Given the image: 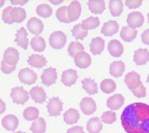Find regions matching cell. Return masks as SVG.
I'll list each match as a JSON object with an SVG mask.
<instances>
[{
    "label": "cell",
    "instance_id": "obj_45",
    "mask_svg": "<svg viewBox=\"0 0 149 133\" xmlns=\"http://www.w3.org/2000/svg\"><path fill=\"white\" fill-rule=\"evenodd\" d=\"M66 133H85V132H84L82 127L76 126V127H73L68 129Z\"/></svg>",
    "mask_w": 149,
    "mask_h": 133
},
{
    "label": "cell",
    "instance_id": "obj_6",
    "mask_svg": "<svg viewBox=\"0 0 149 133\" xmlns=\"http://www.w3.org/2000/svg\"><path fill=\"white\" fill-rule=\"evenodd\" d=\"M18 78L24 84L31 85V84H33L36 82L37 79V76L33 70L27 68H23V69L19 71Z\"/></svg>",
    "mask_w": 149,
    "mask_h": 133
},
{
    "label": "cell",
    "instance_id": "obj_33",
    "mask_svg": "<svg viewBox=\"0 0 149 133\" xmlns=\"http://www.w3.org/2000/svg\"><path fill=\"white\" fill-rule=\"evenodd\" d=\"M31 46L34 51L37 52H43L46 48V42L44 38L40 36L32 37L31 40Z\"/></svg>",
    "mask_w": 149,
    "mask_h": 133
},
{
    "label": "cell",
    "instance_id": "obj_21",
    "mask_svg": "<svg viewBox=\"0 0 149 133\" xmlns=\"http://www.w3.org/2000/svg\"><path fill=\"white\" fill-rule=\"evenodd\" d=\"M2 126L7 131H14L18 127V119L14 115H7L2 119Z\"/></svg>",
    "mask_w": 149,
    "mask_h": 133
},
{
    "label": "cell",
    "instance_id": "obj_35",
    "mask_svg": "<svg viewBox=\"0 0 149 133\" xmlns=\"http://www.w3.org/2000/svg\"><path fill=\"white\" fill-rule=\"evenodd\" d=\"M100 88L104 93L109 94V93H112L115 91L116 83L111 79H104L103 80V82L100 84Z\"/></svg>",
    "mask_w": 149,
    "mask_h": 133
},
{
    "label": "cell",
    "instance_id": "obj_10",
    "mask_svg": "<svg viewBox=\"0 0 149 133\" xmlns=\"http://www.w3.org/2000/svg\"><path fill=\"white\" fill-rule=\"evenodd\" d=\"M74 64L80 68H87L91 64V56L84 51L78 53L74 58Z\"/></svg>",
    "mask_w": 149,
    "mask_h": 133
},
{
    "label": "cell",
    "instance_id": "obj_1",
    "mask_svg": "<svg viewBox=\"0 0 149 133\" xmlns=\"http://www.w3.org/2000/svg\"><path fill=\"white\" fill-rule=\"evenodd\" d=\"M121 122L127 133H149V106L134 102L124 108Z\"/></svg>",
    "mask_w": 149,
    "mask_h": 133
},
{
    "label": "cell",
    "instance_id": "obj_47",
    "mask_svg": "<svg viewBox=\"0 0 149 133\" xmlns=\"http://www.w3.org/2000/svg\"><path fill=\"white\" fill-rule=\"evenodd\" d=\"M27 1H11V4H22V5H23V4H27Z\"/></svg>",
    "mask_w": 149,
    "mask_h": 133
},
{
    "label": "cell",
    "instance_id": "obj_22",
    "mask_svg": "<svg viewBox=\"0 0 149 133\" xmlns=\"http://www.w3.org/2000/svg\"><path fill=\"white\" fill-rule=\"evenodd\" d=\"M27 63L31 67L36 68H42L47 63V60L46 59L45 57H43L42 55L32 54L29 57Z\"/></svg>",
    "mask_w": 149,
    "mask_h": 133
},
{
    "label": "cell",
    "instance_id": "obj_29",
    "mask_svg": "<svg viewBox=\"0 0 149 133\" xmlns=\"http://www.w3.org/2000/svg\"><path fill=\"white\" fill-rule=\"evenodd\" d=\"M80 118V113L74 108H70L64 113V122L66 124H75Z\"/></svg>",
    "mask_w": 149,
    "mask_h": 133
},
{
    "label": "cell",
    "instance_id": "obj_39",
    "mask_svg": "<svg viewBox=\"0 0 149 133\" xmlns=\"http://www.w3.org/2000/svg\"><path fill=\"white\" fill-rule=\"evenodd\" d=\"M56 17L59 21L61 23H70L69 18H68V14H67V6H63L60 7L56 10Z\"/></svg>",
    "mask_w": 149,
    "mask_h": 133
},
{
    "label": "cell",
    "instance_id": "obj_19",
    "mask_svg": "<svg viewBox=\"0 0 149 133\" xmlns=\"http://www.w3.org/2000/svg\"><path fill=\"white\" fill-rule=\"evenodd\" d=\"M118 28H119V25L117 22L110 20L104 23L101 32L106 37H110L118 31Z\"/></svg>",
    "mask_w": 149,
    "mask_h": 133
},
{
    "label": "cell",
    "instance_id": "obj_8",
    "mask_svg": "<svg viewBox=\"0 0 149 133\" xmlns=\"http://www.w3.org/2000/svg\"><path fill=\"white\" fill-rule=\"evenodd\" d=\"M127 23H128V27L132 29H136L143 24L144 17L140 12H133L128 14L127 18Z\"/></svg>",
    "mask_w": 149,
    "mask_h": 133
},
{
    "label": "cell",
    "instance_id": "obj_20",
    "mask_svg": "<svg viewBox=\"0 0 149 133\" xmlns=\"http://www.w3.org/2000/svg\"><path fill=\"white\" fill-rule=\"evenodd\" d=\"M108 51L114 58H118L123 53V47L122 43L116 39L111 40L108 45Z\"/></svg>",
    "mask_w": 149,
    "mask_h": 133
},
{
    "label": "cell",
    "instance_id": "obj_50",
    "mask_svg": "<svg viewBox=\"0 0 149 133\" xmlns=\"http://www.w3.org/2000/svg\"><path fill=\"white\" fill-rule=\"evenodd\" d=\"M147 82H148L149 83V75H148V79H147Z\"/></svg>",
    "mask_w": 149,
    "mask_h": 133
},
{
    "label": "cell",
    "instance_id": "obj_41",
    "mask_svg": "<svg viewBox=\"0 0 149 133\" xmlns=\"http://www.w3.org/2000/svg\"><path fill=\"white\" fill-rule=\"evenodd\" d=\"M101 121L106 124H112L116 121V114L113 112H105L102 115Z\"/></svg>",
    "mask_w": 149,
    "mask_h": 133
},
{
    "label": "cell",
    "instance_id": "obj_16",
    "mask_svg": "<svg viewBox=\"0 0 149 133\" xmlns=\"http://www.w3.org/2000/svg\"><path fill=\"white\" fill-rule=\"evenodd\" d=\"M124 103V97L121 94H115L107 100V106L113 111L120 109Z\"/></svg>",
    "mask_w": 149,
    "mask_h": 133
},
{
    "label": "cell",
    "instance_id": "obj_44",
    "mask_svg": "<svg viewBox=\"0 0 149 133\" xmlns=\"http://www.w3.org/2000/svg\"><path fill=\"white\" fill-rule=\"evenodd\" d=\"M133 93L134 96H137V97H139V98L144 97V96H146V88L144 87L143 84L140 87H139L135 91H133Z\"/></svg>",
    "mask_w": 149,
    "mask_h": 133
},
{
    "label": "cell",
    "instance_id": "obj_11",
    "mask_svg": "<svg viewBox=\"0 0 149 133\" xmlns=\"http://www.w3.org/2000/svg\"><path fill=\"white\" fill-rule=\"evenodd\" d=\"M42 82L44 85L51 86L54 84L57 78L56 70L53 68H49L43 71L42 74L41 76Z\"/></svg>",
    "mask_w": 149,
    "mask_h": 133
},
{
    "label": "cell",
    "instance_id": "obj_7",
    "mask_svg": "<svg viewBox=\"0 0 149 133\" xmlns=\"http://www.w3.org/2000/svg\"><path fill=\"white\" fill-rule=\"evenodd\" d=\"M63 104L61 101L59 99V97H52L48 101L47 107L48 114L52 117H56L61 114L62 111Z\"/></svg>",
    "mask_w": 149,
    "mask_h": 133
},
{
    "label": "cell",
    "instance_id": "obj_18",
    "mask_svg": "<svg viewBox=\"0 0 149 133\" xmlns=\"http://www.w3.org/2000/svg\"><path fill=\"white\" fill-rule=\"evenodd\" d=\"M30 96L32 100L37 103H43L46 101L47 94L42 87H34L30 90Z\"/></svg>",
    "mask_w": 149,
    "mask_h": 133
},
{
    "label": "cell",
    "instance_id": "obj_30",
    "mask_svg": "<svg viewBox=\"0 0 149 133\" xmlns=\"http://www.w3.org/2000/svg\"><path fill=\"white\" fill-rule=\"evenodd\" d=\"M138 31L136 29H132L128 26L123 27L121 32H120V37H122L123 40L125 42H132L135 37H137Z\"/></svg>",
    "mask_w": 149,
    "mask_h": 133
},
{
    "label": "cell",
    "instance_id": "obj_3",
    "mask_svg": "<svg viewBox=\"0 0 149 133\" xmlns=\"http://www.w3.org/2000/svg\"><path fill=\"white\" fill-rule=\"evenodd\" d=\"M67 41V37L64 32L61 31L53 32L49 37L50 46L54 49H61L65 46Z\"/></svg>",
    "mask_w": 149,
    "mask_h": 133
},
{
    "label": "cell",
    "instance_id": "obj_49",
    "mask_svg": "<svg viewBox=\"0 0 149 133\" xmlns=\"http://www.w3.org/2000/svg\"><path fill=\"white\" fill-rule=\"evenodd\" d=\"M50 2H51L52 4H60L62 3V0H61V1H53V0H50Z\"/></svg>",
    "mask_w": 149,
    "mask_h": 133
},
{
    "label": "cell",
    "instance_id": "obj_23",
    "mask_svg": "<svg viewBox=\"0 0 149 133\" xmlns=\"http://www.w3.org/2000/svg\"><path fill=\"white\" fill-rule=\"evenodd\" d=\"M15 42L22 48L27 50L28 47V39H27V32L24 27H21L17 31Z\"/></svg>",
    "mask_w": 149,
    "mask_h": 133
},
{
    "label": "cell",
    "instance_id": "obj_12",
    "mask_svg": "<svg viewBox=\"0 0 149 133\" xmlns=\"http://www.w3.org/2000/svg\"><path fill=\"white\" fill-rule=\"evenodd\" d=\"M3 60L6 63L9 64L11 66H16L19 60V53L14 48H8L5 50L3 53Z\"/></svg>",
    "mask_w": 149,
    "mask_h": 133
},
{
    "label": "cell",
    "instance_id": "obj_17",
    "mask_svg": "<svg viewBox=\"0 0 149 133\" xmlns=\"http://www.w3.org/2000/svg\"><path fill=\"white\" fill-rule=\"evenodd\" d=\"M133 61L137 65H145L149 61V52L146 48H139L133 56Z\"/></svg>",
    "mask_w": 149,
    "mask_h": 133
},
{
    "label": "cell",
    "instance_id": "obj_31",
    "mask_svg": "<svg viewBox=\"0 0 149 133\" xmlns=\"http://www.w3.org/2000/svg\"><path fill=\"white\" fill-rule=\"evenodd\" d=\"M82 87L90 95H94L98 92V87L95 81L91 78H85L82 81Z\"/></svg>",
    "mask_w": 149,
    "mask_h": 133
},
{
    "label": "cell",
    "instance_id": "obj_34",
    "mask_svg": "<svg viewBox=\"0 0 149 133\" xmlns=\"http://www.w3.org/2000/svg\"><path fill=\"white\" fill-rule=\"evenodd\" d=\"M46 122L45 120L40 117L37 118V120L32 123V127H30V130L32 133H44L46 132Z\"/></svg>",
    "mask_w": 149,
    "mask_h": 133
},
{
    "label": "cell",
    "instance_id": "obj_15",
    "mask_svg": "<svg viewBox=\"0 0 149 133\" xmlns=\"http://www.w3.org/2000/svg\"><path fill=\"white\" fill-rule=\"evenodd\" d=\"M27 27L29 32L35 35H38L42 33L44 28L42 22L37 18H31L27 22Z\"/></svg>",
    "mask_w": 149,
    "mask_h": 133
},
{
    "label": "cell",
    "instance_id": "obj_36",
    "mask_svg": "<svg viewBox=\"0 0 149 133\" xmlns=\"http://www.w3.org/2000/svg\"><path fill=\"white\" fill-rule=\"evenodd\" d=\"M39 116V111L36 107L33 106H29L27 107L24 111H23V117L27 120V121H33L38 118Z\"/></svg>",
    "mask_w": 149,
    "mask_h": 133
},
{
    "label": "cell",
    "instance_id": "obj_24",
    "mask_svg": "<svg viewBox=\"0 0 149 133\" xmlns=\"http://www.w3.org/2000/svg\"><path fill=\"white\" fill-rule=\"evenodd\" d=\"M91 51L94 55H99L104 51V40L100 37H94L91 40Z\"/></svg>",
    "mask_w": 149,
    "mask_h": 133
},
{
    "label": "cell",
    "instance_id": "obj_48",
    "mask_svg": "<svg viewBox=\"0 0 149 133\" xmlns=\"http://www.w3.org/2000/svg\"><path fill=\"white\" fill-rule=\"evenodd\" d=\"M0 102H1V113H3L5 111V104H4V102L2 100L0 101Z\"/></svg>",
    "mask_w": 149,
    "mask_h": 133
},
{
    "label": "cell",
    "instance_id": "obj_32",
    "mask_svg": "<svg viewBox=\"0 0 149 133\" xmlns=\"http://www.w3.org/2000/svg\"><path fill=\"white\" fill-rule=\"evenodd\" d=\"M100 23V19L95 17H89L86 19L83 20L81 26L83 27V29H85L86 31L91 30V29H95L97 27H99Z\"/></svg>",
    "mask_w": 149,
    "mask_h": 133
},
{
    "label": "cell",
    "instance_id": "obj_26",
    "mask_svg": "<svg viewBox=\"0 0 149 133\" xmlns=\"http://www.w3.org/2000/svg\"><path fill=\"white\" fill-rule=\"evenodd\" d=\"M125 71V65L122 61H117L112 63L109 68V72L114 77H119Z\"/></svg>",
    "mask_w": 149,
    "mask_h": 133
},
{
    "label": "cell",
    "instance_id": "obj_25",
    "mask_svg": "<svg viewBox=\"0 0 149 133\" xmlns=\"http://www.w3.org/2000/svg\"><path fill=\"white\" fill-rule=\"evenodd\" d=\"M86 128L90 133H100L103 128L101 120L98 117L91 118L87 122Z\"/></svg>",
    "mask_w": 149,
    "mask_h": 133
},
{
    "label": "cell",
    "instance_id": "obj_5",
    "mask_svg": "<svg viewBox=\"0 0 149 133\" xmlns=\"http://www.w3.org/2000/svg\"><path fill=\"white\" fill-rule=\"evenodd\" d=\"M124 82L132 92L135 91L139 87L143 85L141 82V78H140V75L137 73L136 72H131L126 75L124 78Z\"/></svg>",
    "mask_w": 149,
    "mask_h": 133
},
{
    "label": "cell",
    "instance_id": "obj_52",
    "mask_svg": "<svg viewBox=\"0 0 149 133\" xmlns=\"http://www.w3.org/2000/svg\"><path fill=\"white\" fill-rule=\"evenodd\" d=\"M148 23H149V13H148Z\"/></svg>",
    "mask_w": 149,
    "mask_h": 133
},
{
    "label": "cell",
    "instance_id": "obj_46",
    "mask_svg": "<svg viewBox=\"0 0 149 133\" xmlns=\"http://www.w3.org/2000/svg\"><path fill=\"white\" fill-rule=\"evenodd\" d=\"M141 37H142V41H143V43L144 44L149 45V29L145 30V31L143 32Z\"/></svg>",
    "mask_w": 149,
    "mask_h": 133
},
{
    "label": "cell",
    "instance_id": "obj_40",
    "mask_svg": "<svg viewBox=\"0 0 149 133\" xmlns=\"http://www.w3.org/2000/svg\"><path fill=\"white\" fill-rule=\"evenodd\" d=\"M85 47L79 42H71L70 43L69 47H68V53L70 56L74 57L78 53H80L81 51H84Z\"/></svg>",
    "mask_w": 149,
    "mask_h": 133
},
{
    "label": "cell",
    "instance_id": "obj_14",
    "mask_svg": "<svg viewBox=\"0 0 149 133\" xmlns=\"http://www.w3.org/2000/svg\"><path fill=\"white\" fill-rule=\"evenodd\" d=\"M81 111L85 115H91L95 112L96 103L91 97H85L83 98L80 103Z\"/></svg>",
    "mask_w": 149,
    "mask_h": 133
},
{
    "label": "cell",
    "instance_id": "obj_38",
    "mask_svg": "<svg viewBox=\"0 0 149 133\" xmlns=\"http://www.w3.org/2000/svg\"><path fill=\"white\" fill-rule=\"evenodd\" d=\"M71 33L73 35V37L76 39H83L85 38L87 34H88V32L83 29V27L81 26V24H76L73 27V28L71 29Z\"/></svg>",
    "mask_w": 149,
    "mask_h": 133
},
{
    "label": "cell",
    "instance_id": "obj_51",
    "mask_svg": "<svg viewBox=\"0 0 149 133\" xmlns=\"http://www.w3.org/2000/svg\"><path fill=\"white\" fill-rule=\"evenodd\" d=\"M13 133H25V132H22L19 131V132H13Z\"/></svg>",
    "mask_w": 149,
    "mask_h": 133
},
{
    "label": "cell",
    "instance_id": "obj_9",
    "mask_svg": "<svg viewBox=\"0 0 149 133\" xmlns=\"http://www.w3.org/2000/svg\"><path fill=\"white\" fill-rule=\"evenodd\" d=\"M81 13V5L78 1H72L69 6H67V14L70 22L77 20Z\"/></svg>",
    "mask_w": 149,
    "mask_h": 133
},
{
    "label": "cell",
    "instance_id": "obj_2",
    "mask_svg": "<svg viewBox=\"0 0 149 133\" xmlns=\"http://www.w3.org/2000/svg\"><path fill=\"white\" fill-rule=\"evenodd\" d=\"M27 16L26 11L20 7L9 6L5 8L2 13V20L5 23L12 24L13 23H20Z\"/></svg>",
    "mask_w": 149,
    "mask_h": 133
},
{
    "label": "cell",
    "instance_id": "obj_27",
    "mask_svg": "<svg viewBox=\"0 0 149 133\" xmlns=\"http://www.w3.org/2000/svg\"><path fill=\"white\" fill-rule=\"evenodd\" d=\"M88 6L93 13L100 14L105 8V3L103 0H91L88 2Z\"/></svg>",
    "mask_w": 149,
    "mask_h": 133
},
{
    "label": "cell",
    "instance_id": "obj_43",
    "mask_svg": "<svg viewBox=\"0 0 149 133\" xmlns=\"http://www.w3.org/2000/svg\"><path fill=\"white\" fill-rule=\"evenodd\" d=\"M141 0H127L125 2V4L128 6L129 8H137L142 4Z\"/></svg>",
    "mask_w": 149,
    "mask_h": 133
},
{
    "label": "cell",
    "instance_id": "obj_42",
    "mask_svg": "<svg viewBox=\"0 0 149 133\" xmlns=\"http://www.w3.org/2000/svg\"><path fill=\"white\" fill-rule=\"evenodd\" d=\"M16 68V66H11L9 64L6 63L3 60H2L1 63V70L3 73L5 74H9L11 72H13Z\"/></svg>",
    "mask_w": 149,
    "mask_h": 133
},
{
    "label": "cell",
    "instance_id": "obj_28",
    "mask_svg": "<svg viewBox=\"0 0 149 133\" xmlns=\"http://www.w3.org/2000/svg\"><path fill=\"white\" fill-rule=\"evenodd\" d=\"M109 6L112 16L113 17L120 16L123 10V4L121 0H110Z\"/></svg>",
    "mask_w": 149,
    "mask_h": 133
},
{
    "label": "cell",
    "instance_id": "obj_4",
    "mask_svg": "<svg viewBox=\"0 0 149 133\" xmlns=\"http://www.w3.org/2000/svg\"><path fill=\"white\" fill-rule=\"evenodd\" d=\"M11 97L14 103L19 104V105H23L29 99V95H28V92L27 91L23 89V87H13L12 89Z\"/></svg>",
    "mask_w": 149,
    "mask_h": 133
},
{
    "label": "cell",
    "instance_id": "obj_13",
    "mask_svg": "<svg viewBox=\"0 0 149 133\" xmlns=\"http://www.w3.org/2000/svg\"><path fill=\"white\" fill-rule=\"evenodd\" d=\"M77 78H78V75L75 70H65L61 75V82L66 87H71L76 82Z\"/></svg>",
    "mask_w": 149,
    "mask_h": 133
},
{
    "label": "cell",
    "instance_id": "obj_37",
    "mask_svg": "<svg viewBox=\"0 0 149 133\" xmlns=\"http://www.w3.org/2000/svg\"><path fill=\"white\" fill-rule=\"evenodd\" d=\"M37 13L42 18H49L52 13V8L47 4H42L37 7Z\"/></svg>",
    "mask_w": 149,
    "mask_h": 133
}]
</instances>
